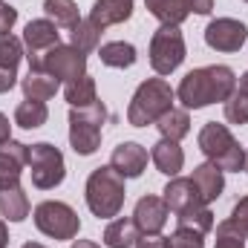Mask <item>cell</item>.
<instances>
[{
  "label": "cell",
  "mask_w": 248,
  "mask_h": 248,
  "mask_svg": "<svg viewBox=\"0 0 248 248\" xmlns=\"http://www.w3.org/2000/svg\"><path fill=\"white\" fill-rule=\"evenodd\" d=\"M234 90H237L234 69L225 63H211V66H199L187 72L176 90V98L182 101L185 110H202L217 101L225 104Z\"/></svg>",
  "instance_id": "cell-1"
},
{
  "label": "cell",
  "mask_w": 248,
  "mask_h": 248,
  "mask_svg": "<svg viewBox=\"0 0 248 248\" xmlns=\"http://www.w3.org/2000/svg\"><path fill=\"white\" fill-rule=\"evenodd\" d=\"M84 196H87V208L93 211V217L98 219H113L119 217L124 208V176L119 170H113V165H101L90 173L87 187H84Z\"/></svg>",
  "instance_id": "cell-2"
},
{
  "label": "cell",
  "mask_w": 248,
  "mask_h": 248,
  "mask_svg": "<svg viewBox=\"0 0 248 248\" xmlns=\"http://www.w3.org/2000/svg\"><path fill=\"white\" fill-rule=\"evenodd\" d=\"M173 101H176V93L170 90V84L165 78H147V81L139 84V90L130 98L127 122L133 127L156 124L168 110H173Z\"/></svg>",
  "instance_id": "cell-3"
},
{
  "label": "cell",
  "mask_w": 248,
  "mask_h": 248,
  "mask_svg": "<svg viewBox=\"0 0 248 248\" xmlns=\"http://www.w3.org/2000/svg\"><path fill=\"white\" fill-rule=\"evenodd\" d=\"M199 150L205 153L208 162H214L219 170H243L246 165V150L240 147V141L234 139V133L225 127V124L208 122L199 130V139H196Z\"/></svg>",
  "instance_id": "cell-4"
},
{
  "label": "cell",
  "mask_w": 248,
  "mask_h": 248,
  "mask_svg": "<svg viewBox=\"0 0 248 248\" xmlns=\"http://www.w3.org/2000/svg\"><path fill=\"white\" fill-rule=\"evenodd\" d=\"M107 110L101 101L90 107H72L69 110V144L78 156H93L101 144V130H104Z\"/></svg>",
  "instance_id": "cell-5"
},
{
  "label": "cell",
  "mask_w": 248,
  "mask_h": 248,
  "mask_svg": "<svg viewBox=\"0 0 248 248\" xmlns=\"http://www.w3.org/2000/svg\"><path fill=\"white\" fill-rule=\"evenodd\" d=\"M35 228L52 240H75L81 231V219L72 205L58 202V199H46L35 208Z\"/></svg>",
  "instance_id": "cell-6"
},
{
  "label": "cell",
  "mask_w": 248,
  "mask_h": 248,
  "mask_svg": "<svg viewBox=\"0 0 248 248\" xmlns=\"http://www.w3.org/2000/svg\"><path fill=\"white\" fill-rule=\"evenodd\" d=\"M185 38L179 26H159L150 38V66L156 75H170L185 61Z\"/></svg>",
  "instance_id": "cell-7"
},
{
  "label": "cell",
  "mask_w": 248,
  "mask_h": 248,
  "mask_svg": "<svg viewBox=\"0 0 248 248\" xmlns=\"http://www.w3.org/2000/svg\"><path fill=\"white\" fill-rule=\"evenodd\" d=\"M29 173H32V185L41 190H52L63 182L66 176V165H63V153L49 144V141H38L29 147Z\"/></svg>",
  "instance_id": "cell-8"
},
{
  "label": "cell",
  "mask_w": 248,
  "mask_h": 248,
  "mask_svg": "<svg viewBox=\"0 0 248 248\" xmlns=\"http://www.w3.org/2000/svg\"><path fill=\"white\" fill-rule=\"evenodd\" d=\"M41 69H46L49 75H55L58 81H75L87 72V55L81 49H75L72 44H58L52 49H46V55H41V61L35 63Z\"/></svg>",
  "instance_id": "cell-9"
},
{
  "label": "cell",
  "mask_w": 248,
  "mask_h": 248,
  "mask_svg": "<svg viewBox=\"0 0 248 248\" xmlns=\"http://www.w3.org/2000/svg\"><path fill=\"white\" fill-rule=\"evenodd\" d=\"M248 38V26L234 17H217L205 29V44L217 52H240Z\"/></svg>",
  "instance_id": "cell-10"
},
{
  "label": "cell",
  "mask_w": 248,
  "mask_h": 248,
  "mask_svg": "<svg viewBox=\"0 0 248 248\" xmlns=\"http://www.w3.org/2000/svg\"><path fill=\"white\" fill-rule=\"evenodd\" d=\"M168 217H170V208L165 205L162 196H153V193L141 196L133 211V222L139 225L141 237H159L168 225Z\"/></svg>",
  "instance_id": "cell-11"
},
{
  "label": "cell",
  "mask_w": 248,
  "mask_h": 248,
  "mask_svg": "<svg viewBox=\"0 0 248 248\" xmlns=\"http://www.w3.org/2000/svg\"><path fill=\"white\" fill-rule=\"evenodd\" d=\"M61 44V32L58 26L49 20V17H38V20H29L26 29H23V46H26V58H29V66L41 61V52L52 49Z\"/></svg>",
  "instance_id": "cell-12"
},
{
  "label": "cell",
  "mask_w": 248,
  "mask_h": 248,
  "mask_svg": "<svg viewBox=\"0 0 248 248\" xmlns=\"http://www.w3.org/2000/svg\"><path fill=\"white\" fill-rule=\"evenodd\" d=\"M26 165H29V144L15 141V139L0 144V190L20 185Z\"/></svg>",
  "instance_id": "cell-13"
},
{
  "label": "cell",
  "mask_w": 248,
  "mask_h": 248,
  "mask_svg": "<svg viewBox=\"0 0 248 248\" xmlns=\"http://www.w3.org/2000/svg\"><path fill=\"white\" fill-rule=\"evenodd\" d=\"M165 196V205L179 217V214H185V211H193V208H202L205 202H202V196H199V190H196V185H193V179L190 176H173L168 185H165V190H162Z\"/></svg>",
  "instance_id": "cell-14"
},
{
  "label": "cell",
  "mask_w": 248,
  "mask_h": 248,
  "mask_svg": "<svg viewBox=\"0 0 248 248\" xmlns=\"http://www.w3.org/2000/svg\"><path fill=\"white\" fill-rule=\"evenodd\" d=\"M110 165L113 170H119L124 179H139L147 168V150L139 144V141H122L113 156H110Z\"/></svg>",
  "instance_id": "cell-15"
},
{
  "label": "cell",
  "mask_w": 248,
  "mask_h": 248,
  "mask_svg": "<svg viewBox=\"0 0 248 248\" xmlns=\"http://www.w3.org/2000/svg\"><path fill=\"white\" fill-rule=\"evenodd\" d=\"M190 179H193V185H196V190H199V196H202L205 205H211L214 199H219L222 190H225V170H219L214 162L196 165L193 173H190Z\"/></svg>",
  "instance_id": "cell-16"
},
{
  "label": "cell",
  "mask_w": 248,
  "mask_h": 248,
  "mask_svg": "<svg viewBox=\"0 0 248 248\" xmlns=\"http://www.w3.org/2000/svg\"><path fill=\"white\" fill-rule=\"evenodd\" d=\"M150 159H153L156 170L170 179L179 176V170L185 168V150L179 147V141H170V139H159L150 150Z\"/></svg>",
  "instance_id": "cell-17"
},
{
  "label": "cell",
  "mask_w": 248,
  "mask_h": 248,
  "mask_svg": "<svg viewBox=\"0 0 248 248\" xmlns=\"http://www.w3.org/2000/svg\"><path fill=\"white\" fill-rule=\"evenodd\" d=\"M130 15H133V0H95L90 9V20L101 29L119 26L124 20H130Z\"/></svg>",
  "instance_id": "cell-18"
},
{
  "label": "cell",
  "mask_w": 248,
  "mask_h": 248,
  "mask_svg": "<svg viewBox=\"0 0 248 248\" xmlns=\"http://www.w3.org/2000/svg\"><path fill=\"white\" fill-rule=\"evenodd\" d=\"M20 87H23V95H26V98L49 101V98L58 93L61 81H58L55 75H49L46 69H41V66H29V75L20 81Z\"/></svg>",
  "instance_id": "cell-19"
},
{
  "label": "cell",
  "mask_w": 248,
  "mask_h": 248,
  "mask_svg": "<svg viewBox=\"0 0 248 248\" xmlns=\"http://www.w3.org/2000/svg\"><path fill=\"white\" fill-rule=\"evenodd\" d=\"M139 240H141V231L133 222V217H119L104 228V246L107 248H136Z\"/></svg>",
  "instance_id": "cell-20"
},
{
  "label": "cell",
  "mask_w": 248,
  "mask_h": 248,
  "mask_svg": "<svg viewBox=\"0 0 248 248\" xmlns=\"http://www.w3.org/2000/svg\"><path fill=\"white\" fill-rule=\"evenodd\" d=\"M0 214L9 222H23L29 217V196L20 185L0 190Z\"/></svg>",
  "instance_id": "cell-21"
},
{
  "label": "cell",
  "mask_w": 248,
  "mask_h": 248,
  "mask_svg": "<svg viewBox=\"0 0 248 248\" xmlns=\"http://www.w3.org/2000/svg\"><path fill=\"white\" fill-rule=\"evenodd\" d=\"M144 6L162 26H179L190 15L185 0H144Z\"/></svg>",
  "instance_id": "cell-22"
},
{
  "label": "cell",
  "mask_w": 248,
  "mask_h": 248,
  "mask_svg": "<svg viewBox=\"0 0 248 248\" xmlns=\"http://www.w3.org/2000/svg\"><path fill=\"white\" fill-rule=\"evenodd\" d=\"M63 95H66V104L69 107H90L98 101V93H95V78L93 75H81L75 81H69L63 87Z\"/></svg>",
  "instance_id": "cell-23"
},
{
  "label": "cell",
  "mask_w": 248,
  "mask_h": 248,
  "mask_svg": "<svg viewBox=\"0 0 248 248\" xmlns=\"http://www.w3.org/2000/svg\"><path fill=\"white\" fill-rule=\"evenodd\" d=\"M98 58L104 66H113V69H124V66H133L136 63V46L133 44H124V41H110L104 46H98Z\"/></svg>",
  "instance_id": "cell-24"
},
{
  "label": "cell",
  "mask_w": 248,
  "mask_h": 248,
  "mask_svg": "<svg viewBox=\"0 0 248 248\" xmlns=\"http://www.w3.org/2000/svg\"><path fill=\"white\" fill-rule=\"evenodd\" d=\"M49 119V110H46V101H35V98H26L17 104L15 110V124L23 127V130H38L44 127Z\"/></svg>",
  "instance_id": "cell-25"
},
{
  "label": "cell",
  "mask_w": 248,
  "mask_h": 248,
  "mask_svg": "<svg viewBox=\"0 0 248 248\" xmlns=\"http://www.w3.org/2000/svg\"><path fill=\"white\" fill-rule=\"evenodd\" d=\"M159 133H162V139H170V141H182L187 133H190V116H187V110H168L159 122Z\"/></svg>",
  "instance_id": "cell-26"
},
{
  "label": "cell",
  "mask_w": 248,
  "mask_h": 248,
  "mask_svg": "<svg viewBox=\"0 0 248 248\" xmlns=\"http://www.w3.org/2000/svg\"><path fill=\"white\" fill-rule=\"evenodd\" d=\"M44 12L55 26H63V29H75L81 20L75 0H44Z\"/></svg>",
  "instance_id": "cell-27"
},
{
  "label": "cell",
  "mask_w": 248,
  "mask_h": 248,
  "mask_svg": "<svg viewBox=\"0 0 248 248\" xmlns=\"http://www.w3.org/2000/svg\"><path fill=\"white\" fill-rule=\"evenodd\" d=\"M101 26H95L90 17H84V20H78V26L72 29V46L75 49H81L84 55L87 52H93V49H98V38H101Z\"/></svg>",
  "instance_id": "cell-28"
},
{
  "label": "cell",
  "mask_w": 248,
  "mask_h": 248,
  "mask_svg": "<svg viewBox=\"0 0 248 248\" xmlns=\"http://www.w3.org/2000/svg\"><path fill=\"white\" fill-rule=\"evenodd\" d=\"M176 222H179V228H190V231H196V234L205 237V234L214 228V211H211L208 205H202V208H193V211L179 214Z\"/></svg>",
  "instance_id": "cell-29"
},
{
  "label": "cell",
  "mask_w": 248,
  "mask_h": 248,
  "mask_svg": "<svg viewBox=\"0 0 248 248\" xmlns=\"http://www.w3.org/2000/svg\"><path fill=\"white\" fill-rule=\"evenodd\" d=\"M20 58H23V41L15 38L12 32H9V35H0V66L17 69Z\"/></svg>",
  "instance_id": "cell-30"
},
{
  "label": "cell",
  "mask_w": 248,
  "mask_h": 248,
  "mask_svg": "<svg viewBox=\"0 0 248 248\" xmlns=\"http://www.w3.org/2000/svg\"><path fill=\"white\" fill-rule=\"evenodd\" d=\"M225 119L231 124H248V93H243L240 87L225 101Z\"/></svg>",
  "instance_id": "cell-31"
},
{
  "label": "cell",
  "mask_w": 248,
  "mask_h": 248,
  "mask_svg": "<svg viewBox=\"0 0 248 248\" xmlns=\"http://www.w3.org/2000/svg\"><path fill=\"white\" fill-rule=\"evenodd\" d=\"M214 248H246V234L240 231V225H234V219H225L217 225V246Z\"/></svg>",
  "instance_id": "cell-32"
},
{
  "label": "cell",
  "mask_w": 248,
  "mask_h": 248,
  "mask_svg": "<svg viewBox=\"0 0 248 248\" xmlns=\"http://www.w3.org/2000/svg\"><path fill=\"white\" fill-rule=\"evenodd\" d=\"M168 243H170V248H205V237L190 228H176L168 237Z\"/></svg>",
  "instance_id": "cell-33"
},
{
  "label": "cell",
  "mask_w": 248,
  "mask_h": 248,
  "mask_svg": "<svg viewBox=\"0 0 248 248\" xmlns=\"http://www.w3.org/2000/svg\"><path fill=\"white\" fill-rule=\"evenodd\" d=\"M15 23H17V9L0 0V35H9Z\"/></svg>",
  "instance_id": "cell-34"
},
{
  "label": "cell",
  "mask_w": 248,
  "mask_h": 248,
  "mask_svg": "<svg viewBox=\"0 0 248 248\" xmlns=\"http://www.w3.org/2000/svg\"><path fill=\"white\" fill-rule=\"evenodd\" d=\"M228 219H234V225H240V231L248 237V196H243V199L234 205V211H231Z\"/></svg>",
  "instance_id": "cell-35"
},
{
  "label": "cell",
  "mask_w": 248,
  "mask_h": 248,
  "mask_svg": "<svg viewBox=\"0 0 248 248\" xmlns=\"http://www.w3.org/2000/svg\"><path fill=\"white\" fill-rule=\"evenodd\" d=\"M17 84V69H6L0 66V93H9Z\"/></svg>",
  "instance_id": "cell-36"
},
{
  "label": "cell",
  "mask_w": 248,
  "mask_h": 248,
  "mask_svg": "<svg viewBox=\"0 0 248 248\" xmlns=\"http://www.w3.org/2000/svg\"><path fill=\"white\" fill-rule=\"evenodd\" d=\"M187 3V12L193 15H211L214 12V0H185Z\"/></svg>",
  "instance_id": "cell-37"
},
{
  "label": "cell",
  "mask_w": 248,
  "mask_h": 248,
  "mask_svg": "<svg viewBox=\"0 0 248 248\" xmlns=\"http://www.w3.org/2000/svg\"><path fill=\"white\" fill-rule=\"evenodd\" d=\"M136 248H170V243H168V237H141Z\"/></svg>",
  "instance_id": "cell-38"
},
{
  "label": "cell",
  "mask_w": 248,
  "mask_h": 248,
  "mask_svg": "<svg viewBox=\"0 0 248 248\" xmlns=\"http://www.w3.org/2000/svg\"><path fill=\"white\" fill-rule=\"evenodd\" d=\"M12 139V124H9V119L0 113V144H6Z\"/></svg>",
  "instance_id": "cell-39"
},
{
  "label": "cell",
  "mask_w": 248,
  "mask_h": 248,
  "mask_svg": "<svg viewBox=\"0 0 248 248\" xmlns=\"http://www.w3.org/2000/svg\"><path fill=\"white\" fill-rule=\"evenodd\" d=\"M69 248H101V246H98V243H93V240H75Z\"/></svg>",
  "instance_id": "cell-40"
},
{
  "label": "cell",
  "mask_w": 248,
  "mask_h": 248,
  "mask_svg": "<svg viewBox=\"0 0 248 248\" xmlns=\"http://www.w3.org/2000/svg\"><path fill=\"white\" fill-rule=\"evenodd\" d=\"M9 246V231H6V222L0 219V248Z\"/></svg>",
  "instance_id": "cell-41"
},
{
  "label": "cell",
  "mask_w": 248,
  "mask_h": 248,
  "mask_svg": "<svg viewBox=\"0 0 248 248\" xmlns=\"http://www.w3.org/2000/svg\"><path fill=\"white\" fill-rule=\"evenodd\" d=\"M240 90H243V93H248V69L243 72V78H240Z\"/></svg>",
  "instance_id": "cell-42"
},
{
  "label": "cell",
  "mask_w": 248,
  "mask_h": 248,
  "mask_svg": "<svg viewBox=\"0 0 248 248\" xmlns=\"http://www.w3.org/2000/svg\"><path fill=\"white\" fill-rule=\"evenodd\" d=\"M23 248H46V246H41V243H23Z\"/></svg>",
  "instance_id": "cell-43"
},
{
  "label": "cell",
  "mask_w": 248,
  "mask_h": 248,
  "mask_svg": "<svg viewBox=\"0 0 248 248\" xmlns=\"http://www.w3.org/2000/svg\"><path fill=\"white\" fill-rule=\"evenodd\" d=\"M243 170L248 173V150H246V165H243Z\"/></svg>",
  "instance_id": "cell-44"
},
{
  "label": "cell",
  "mask_w": 248,
  "mask_h": 248,
  "mask_svg": "<svg viewBox=\"0 0 248 248\" xmlns=\"http://www.w3.org/2000/svg\"><path fill=\"white\" fill-rule=\"evenodd\" d=\"M243 3H248V0H243Z\"/></svg>",
  "instance_id": "cell-45"
}]
</instances>
